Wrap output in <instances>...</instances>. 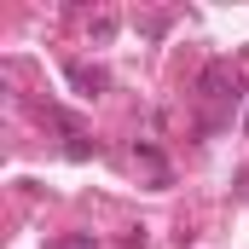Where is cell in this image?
<instances>
[{
	"label": "cell",
	"mask_w": 249,
	"mask_h": 249,
	"mask_svg": "<svg viewBox=\"0 0 249 249\" xmlns=\"http://www.w3.org/2000/svg\"><path fill=\"white\" fill-rule=\"evenodd\" d=\"M197 87H203V93H209V99H226V93H232V99H238V75H232V70H226V64H209V70H203V75H197Z\"/></svg>",
	"instance_id": "obj_1"
},
{
	"label": "cell",
	"mask_w": 249,
	"mask_h": 249,
	"mask_svg": "<svg viewBox=\"0 0 249 249\" xmlns=\"http://www.w3.org/2000/svg\"><path fill=\"white\" fill-rule=\"evenodd\" d=\"M70 81L81 87V99H93V93L105 87V70H93V64H70Z\"/></svg>",
	"instance_id": "obj_2"
},
{
	"label": "cell",
	"mask_w": 249,
	"mask_h": 249,
	"mask_svg": "<svg viewBox=\"0 0 249 249\" xmlns=\"http://www.w3.org/2000/svg\"><path fill=\"white\" fill-rule=\"evenodd\" d=\"M110 35H116V12H99L93 18V41H110Z\"/></svg>",
	"instance_id": "obj_3"
},
{
	"label": "cell",
	"mask_w": 249,
	"mask_h": 249,
	"mask_svg": "<svg viewBox=\"0 0 249 249\" xmlns=\"http://www.w3.org/2000/svg\"><path fill=\"white\" fill-rule=\"evenodd\" d=\"M53 249H99V244H93V232H81V238H58Z\"/></svg>",
	"instance_id": "obj_4"
}]
</instances>
